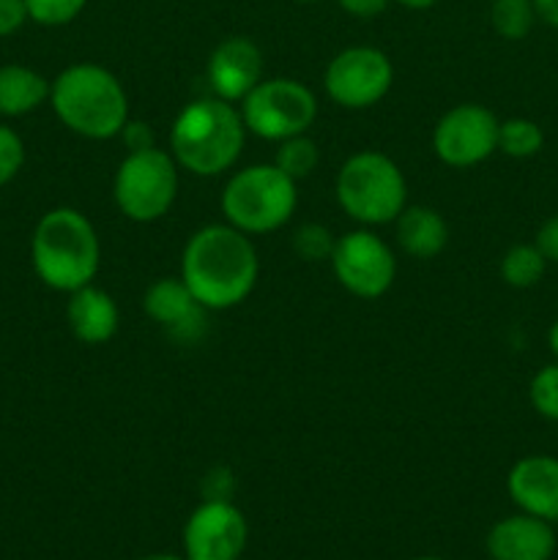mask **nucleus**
Instances as JSON below:
<instances>
[{
    "label": "nucleus",
    "instance_id": "13",
    "mask_svg": "<svg viewBox=\"0 0 558 560\" xmlns=\"http://www.w3.org/2000/svg\"><path fill=\"white\" fill-rule=\"evenodd\" d=\"M263 80V52L252 38L230 36L213 47L206 63L211 96L241 104Z\"/></svg>",
    "mask_w": 558,
    "mask_h": 560
},
{
    "label": "nucleus",
    "instance_id": "3",
    "mask_svg": "<svg viewBox=\"0 0 558 560\" xmlns=\"http://www.w3.org/2000/svg\"><path fill=\"white\" fill-rule=\"evenodd\" d=\"M31 262L36 277L58 293L93 284L102 266V244L91 219L69 206L44 213L33 230Z\"/></svg>",
    "mask_w": 558,
    "mask_h": 560
},
{
    "label": "nucleus",
    "instance_id": "37",
    "mask_svg": "<svg viewBox=\"0 0 558 560\" xmlns=\"http://www.w3.org/2000/svg\"><path fill=\"white\" fill-rule=\"evenodd\" d=\"M295 3H317V0H295Z\"/></svg>",
    "mask_w": 558,
    "mask_h": 560
},
{
    "label": "nucleus",
    "instance_id": "11",
    "mask_svg": "<svg viewBox=\"0 0 558 560\" xmlns=\"http://www.w3.org/2000/svg\"><path fill=\"white\" fill-rule=\"evenodd\" d=\"M498 126L501 120L492 109L474 102L457 104L432 129V151L454 170L476 167L498 151Z\"/></svg>",
    "mask_w": 558,
    "mask_h": 560
},
{
    "label": "nucleus",
    "instance_id": "1",
    "mask_svg": "<svg viewBox=\"0 0 558 560\" xmlns=\"http://www.w3.org/2000/svg\"><path fill=\"white\" fill-rule=\"evenodd\" d=\"M260 277L252 235L233 224H206L186 241L181 255V279L208 312L244 304Z\"/></svg>",
    "mask_w": 558,
    "mask_h": 560
},
{
    "label": "nucleus",
    "instance_id": "27",
    "mask_svg": "<svg viewBox=\"0 0 558 560\" xmlns=\"http://www.w3.org/2000/svg\"><path fill=\"white\" fill-rule=\"evenodd\" d=\"M25 164V142L11 126L0 124V186L11 184Z\"/></svg>",
    "mask_w": 558,
    "mask_h": 560
},
{
    "label": "nucleus",
    "instance_id": "4",
    "mask_svg": "<svg viewBox=\"0 0 558 560\" xmlns=\"http://www.w3.org/2000/svg\"><path fill=\"white\" fill-rule=\"evenodd\" d=\"M55 118L85 140H113L129 120V96L118 77L98 63H74L49 85Z\"/></svg>",
    "mask_w": 558,
    "mask_h": 560
},
{
    "label": "nucleus",
    "instance_id": "21",
    "mask_svg": "<svg viewBox=\"0 0 558 560\" xmlns=\"http://www.w3.org/2000/svg\"><path fill=\"white\" fill-rule=\"evenodd\" d=\"M545 148V131L531 118H507L498 126V151L509 159H531Z\"/></svg>",
    "mask_w": 558,
    "mask_h": 560
},
{
    "label": "nucleus",
    "instance_id": "29",
    "mask_svg": "<svg viewBox=\"0 0 558 560\" xmlns=\"http://www.w3.org/2000/svg\"><path fill=\"white\" fill-rule=\"evenodd\" d=\"M534 244L539 246V252L545 255L547 262L558 266V213L547 219V222L536 230Z\"/></svg>",
    "mask_w": 558,
    "mask_h": 560
},
{
    "label": "nucleus",
    "instance_id": "23",
    "mask_svg": "<svg viewBox=\"0 0 558 560\" xmlns=\"http://www.w3.org/2000/svg\"><path fill=\"white\" fill-rule=\"evenodd\" d=\"M490 25L507 42H520L536 25L534 0H492Z\"/></svg>",
    "mask_w": 558,
    "mask_h": 560
},
{
    "label": "nucleus",
    "instance_id": "10",
    "mask_svg": "<svg viewBox=\"0 0 558 560\" xmlns=\"http://www.w3.org/2000/svg\"><path fill=\"white\" fill-rule=\"evenodd\" d=\"M394 82V66L377 47H348L334 55L323 74L328 98L345 109L375 107Z\"/></svg>",
    "mask_w": 558,
    "mask_h": 560
},
{
    "label": "nucleus",
    "instance_id": "6",
    "mask_svg": "<svg viewBox=\"0 0 558 560\" xmlns=\"http://www.w3.org/2000/svg\"><path fill=\"white\" fill-rule=\"evenodd\" d=\"M299 206L295 180L277 164H249L230 175L222 189L224 222L246 235H268L284 228Z\"/></svg>",
    "mask_w": 558,
    "mask_h": 560
},
{
    "label": "nucleus",
    "instance_id": "32",
    "mask_svg": "<svg viewBox=\"0 0 558 560\" xmlns=\"http://www.w3.org/2000/svg\"><path fill=\"white\" fill-rule=\"evenodd\" d=\"M536 20H542L545 25L556 27L558 31V0H534Z\"/></svg>",
    "mask_w": 558,
    "mask_h": 560
},
{
    "label": "nucleus",
    "instance_id": "24",
    "mask_svg": "<svg viewBox=\"0 0 558 560\" xmlns=\"http://www.w3.org/2000/svg\"><path fill=\"white\" fill-rule=\"evenodd\" d=\"M528 402L545 421L558 424V361L542 366L528 383Z\"/></svg>",
    "mask_w": 558,
    "mask_h": 560
},
{
    "label": "nucleus",
    "instance_id": "12",
    "mask_svg": "<svg viewBox=\"0 0 558 560\" xmlns=\"http://www.w3.org/2000/svg\"><path fill=\"white\" fill-rule=\"evenodd\" d=\"M249 525L235 503L222 498H208L184 525V558L186 560H239L246 550Z\"/></svg>",
    "mask_w": 558,
    "mask_h": 560
},
{
    "label": "nucleus",
    "instance_id": "22",
    "mask_svg": "<svg viewBox=\"0 0 558 560\" xmlns=\"http://www.w3.org/2000/svg\"><path fill=\"white\" fill-rule=\"evenodd\" d=\"M277 153H274V164L282 170L288 178H293L295 184L304 178H310L312 173L321 164V151H317V142L310 135H295L288 140L277 142Z\"/></svg>",
    "mask_w": 558,
    "mask_h": 560
},
{
    "label": "nucleus",
    "instance_id": "5",
    "mask_svg": "<svg viewBox=\"0 0 558 560\" xmlns=\"http://www.w3.org/2000/svg\"><path fill=\"white\" fill-rule=\"evenodd\" d=\"M334 195L353 222L381 228L394 222L408 206V180L386 153L361 151L339 167Z\"/></svg>",
    "mask_w": 558,
    "mask_h": 560
},
{
    "label": "nucleus",
    "instance_id": "36",
    "mask_svg": "<svg viewBox=\"0 0 558 560\" xmlns=\"http://www.w3.org/2000/svg\"><path fill=\"white\" fill-rule=\"evenodd\" d=\"M414 560H446V558H438V556H419V558H414Z\"/></svg>",
    "mask_w": 558,
    "mask_h": 560
},
{
    "label": "nucleus",
    "instance_id": "26",
    "mask_svg": "<svg viewBox=\"0 0 558 560\" xmlns=\"http://www.w3.org/2000/svg\"><path fill=\"white\" fill-rule=\"evenodd\" d=\"M31 22L44 27H60L74 22L85 11L88 0H25Z\"/></svg>",
    "mask_w": 558,
    "mask_h": 560
},
{
    "label": "nucleus",
    "instance_id": "30",
    "mask_svg": "<svg viewBox=\"0 0 558 560\" xmlns=\"http://www.w3.org/2000/svg\"><path fill=\"white\" fill-rule=\"evenodd\" d=\"M337 3L345 14L356 16V20H375L388 9L392 0H337Z\"/></svg>",
    "mask_w": 558,
    "mask_h": 560
},
{
    "label": "nucleus",
    "instance_id": "33",
    "mask_svg": "<svg viewBox=\"0 0 558 560\" xmlns=\"http://www.w3.org/2000/svg\"><path fill=\"white\" fill-rule=\"evenodd\" d=\"M392 3L403 5V9H410V11H427V9H432L438 0H392Z\"/></svg>",
    "mask_w": 558,
    "mask_h": 560
},
{
    "label": "nucleus",
    "instance_id": "16",
    "mask_svg": "<svg viewBox=\"0 0 558 560\" xmlns=\"http://www.w3.org/2000/svg\"><path fill=\"white\" fill-rule=\"evenodd\" d=\"M556 545L553 523L525 512L498 520L485 539L490 560H553Z\"/></svg>",
    "mask_w": 558,
    "mask_h": 560
},
{
    "label": "nucleus",
    "instance_id": "34",
    "mask_svg": "<svg viewBox=\"0 0 558 560\" xmlns=\"http://www.w3.org/2000/svg\"><path fill=\"white\" fill-rule=\"evenodd\" d=\"M547 348H550L553 359L558 361V320L553 323V326H550V331H547Z\"/></svg>",
    "mask_w": 558,
    "mask_h": 560
},
{
    "label": "nucleus",
    "instance_id": "9",
    "mask_svg": "<svg viewBox=\"0 0 558 560\" xmlns=\"http://www.w3.org/2000/svg\"><path fill=\"white\" fill-rule=\"evenodd\" d=\"M332 271L337 282L356 299H381L397 277V257L392 246L372 230H350L339 235L332 252Z\"/></svg>",
    "mask_w": 558,
    "mask_h": 560
},
{
    "label": "nucleus",
    "instance_id": "20",
    "mask_svg": "<svg viewBox=\"0 0 558 560\" xmlns=\"http://www.w3.org/2000/svg\"><path fill=\"white\" fill-rule=\"evenodd\" d=\"M547 266L545 255L536 244H514L501 257V279L514 290L536 288L545 277Z\"/></svg>",
    "mask_w": 558,
    "mask_h": 560
},
{
    "label": "nucleus",
    "instance_id": "18",
    "mask_svg": "<svg viewBox=\"0 0 558 560\" xmlns=\"http://www.w3.org/2000/svg\"><path fill=\"white\" fill-rule=\"evenodd\" d=\"M394 233L399 249L416 260H432L449 244L446 219L430 206H405L403 213L394 219Z\"/></svg>",
    "mask_w": 558,
    "mask_h": 560
},
{
    "label": "nucleus",
    "instance_id": "28",
    "mask_svg": "<svg viewBox=\"0 0 558 560\" xmlns=\"http://www.w3.org/2000/svg\"><path fill=\"white\" fill-rule=\"evenodd\" d=\"M31 20L25 0H0V38L14 36Z\"/></svg>",
    "mask_w": 558,
    "mask_h": 560
},
{
    "label": "nucleus",
    "instance_id": "25",
    "mask_svg": "<svg viewBox=\"0 0 558 560\" xmlns=\"http://www.w3.org/2000/svg\"><path fill=\"white\" fill-rule=\"evenodd\" d=\"M334 244H337V238L332 235V230L323 228V224H317V222L301 224L293 235L295 255L306 262L332 260Z\"/></svg>",
    "mask_w": 558,
    "mask_h": 560
},
{
    "label": "nucleus",
    "instance_id": "14",
    "mask_svg": "<svg viewBox=\"0 0 558 560\" xmlns=\"http://www.w3.org/2000/svg\"><path fill=\"white\" fill-rule=\"evenodd\" d=\"M142 310L178 342H197L206 328L208 310L191 295L181 277H162L142 295Z\"/></svg>",
    "mask_w": 558,
    "mask_h": 560
},
{
    "label": "nucleus",
    "instance_id": "15",
    "mask_svg": "<svg viewBox=\"0 0 558 560\" xmlns=\"http://www.w3.org/2000/svg\"><path fill=\"white\" fill-rule=\"evenodd\" d=\"M507 492L525 514L558 523V457L528 454L507 474Z\"/></svg>",
    "mask_w": 558,
    "mask_h": 560
},
{
    "label": "nucleus",
    "instance_id": "7",
    "mask_svg": "<svg viewBox=\"0 0 558 560\" xmlns=\"http://www.w3.org/2000/svg\"><path fill=\"white\" fill-rule=\"evenodd\" d=\"M113 197L118 211L131 222H159L178 197V164L156 145L129 151L115 170Z\"/></svg>",
    "mask_w": 558,
    "mask_h": 560
},
{
    "label": "nucleus",
    "instance_id": "2",
    "mask_svg": "<svg viewBox=\"0 0 558 560\" xmlns=\"http://www.w3.org/2000/svg\"><path fill=\"white\" fill-rule=\"evenodd\" d=\"M246 126L235 104L217 96L186 104L170 129V156L181 170L200 178L222 175L244 151Z\"/></svg>",
    "mask_w": 558,
    "mask_h": 560
},
{
    "label": "nucleus",
    "instance_id": "35",
    "mask_svg": "<svg viewBox=\"0 0 558 560\" xmlns=\"http://www.w3.org/2000/svg\"><path fill=\"white\" fill-rule=\"evenodd\" d=\"M140 560H186V558L170 556V552H153V556H146V558H140Z\"/></svg>",
    "mask_w": 558,
    "mask_h": 560
},
{
    "label": "nucleus",
    "instance_id": "17",
    "mask_svg": "<svg viewBox=\"0 0 558 560\" xmlns=\"http://www.w3.org/2000/svg\"><path fill=\"white\" fill-rule=\"evenodd\" d=\"M66 320H69L71 334L77 342L82 345H107L118 331V304L109 293H104L96 284H85V288L69 293V304H66Z\"/></svg>",
    "mask_w": 558,
    "mask_h": 560
},
{
    "label": "nucleus",
    "instance_id": "8",
    "mask_svg": "<svg viewBox=\"0 0 558 560\" xmlns=\"http://www.w3.org/2000/svg\"><path fill=\"white\" fill-rule=\"evenodd\" d=\"M241 118L246 131L260 140L279 142L306 135L317 118V98L304 82L290 77L260 80L255 91L241 102Z\"/></svg>",
    "mask_w": 558,
    "mask_h": 560
},
{
    "label": "nucleus",
    "instance_id": "19",
    "mask_svg": "<svg viewBox=\"0 0 558 560\" xmlns=\"http://www.w3.org/2000/svg\"><path fill=\"white\" fill-rule=\"evenodd\" d=\"M49 85L53 82L31 66H0V115L22 118V115L33 113L44 102H49Z\"/></svg>",
    "mask_w": 558,
    "mask_h": 560
},
{
    "label": "nucleus",
    "instance_id": "31",
    "mask_svg": "<svg viewBox=\"0 0 558 560\" xmlns=\"http://www.w3.org/2000/svg\"><path fill=\"white\" fill-rule=\"evenodd\" d=\"M118 137H124V142L129 151H142V148L153 145L151 129H148L146 124H140V120H126L124 131H120Z\"/></svg>",
    "mask_w": 558,
    "mask_h": 560
}]
</instances>
